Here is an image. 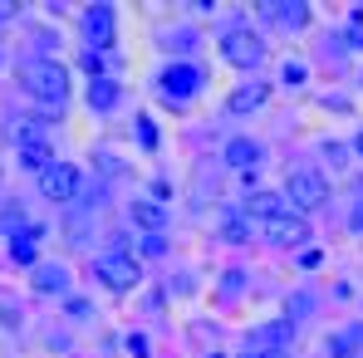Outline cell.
<instances>
[{
  "label": "cell",
  "instance_id": "f1b7e54d",
  "mask_svg": "<svg viewBox=\"0 0 363 358\" xmlns=\"http://www.w3.org/2000/svg\"><path fill=\"white\" fill-rule=\"evenodd\" d=\"M241 280H245L241 270H226V299H231V295H241Z\"/></svg>",
  "mask_w": 363,
  "mask_h": 358
},
{
  "label": "cell",
  "instance_id": "5b68a950",
  "mask_svg": "<svg viewBox=\"0 0 363 358\" xmlns=\"http://www.w3.org/2000/svg\"><path fill=\"white\" fill-rule=\"evenodd\" d=\"M285 196H290L295 211H314V206L329 201V177H324L319 167H295V172L285 177Z\"/></svg>",
  "mask_w": 363,
  "mask_h": 358
},
{
  "label": "cell",
  "instance_id": "7402d4cb",
  "mask_svg": "<svg viewBox=\"0 0 363 358\" xmlns=\"http://www.w3.org/2000/svg\"><path fill=\"white\" fill-rule=\"evenodd\" d=\"M167 50H177V55H191V50H196V35H191V30H172V35H167Z\"/></svg>",
  "mask_w": 363,
  "mask_h": 358
},
{
  "label": "cell",
  "instance_id": "ffe728a7",
  "mask_svg": "<svg viewBox=\"0 0 363 358\" xmlns=\"http://www.w3.org/2000/svg\"><path fill=\"white\" fill-rule=\"evenodd\" d=\"M250 231H255V221H250V216H226V221H221V240H231V245L250 240Z\"/></svg>",
  "mask_w": 363,
  "mask_h": 358
},
{
  "label": "cell",
  "instance_id": "9a60e30c",
  "mask_svg": "<svg viewBox=\"0 0 363 358\" xmlns=\"http://www.w3.org/2000/svg\"><path fill=\"white\" fill-rule=\"evenodd\" d=\"M265 99H270V84L260 79V84H241V89H231V94H226V108H231V113H255Z\"/></svg>",
  "mask_w": 363,
  "mask_h": 358
},
{
  "label": "cell",
  "instance_id": "6da1fadb",
  "mask_svg": "<svg viewBox=\"0 0 363 358\" xmlns=\"http://www.w3.org/2000/svg\"><path fill=\"white\" fill-rule=\"evenodd\" d=\"M20 84L30 99H40L50 108L69 104V69L60 60H20Z\"/></svg>",
  "mask_w": 363,
  "mask_h": 358
},
{
  "label": "cell",
  "instance_id": "484cf974",
  "mask_svg": "<svg viewBox=\"0 0 363 358\" xmlns=\"http://www.w3.org/2000/svg\"><path fill=\"white\" fill-rule=\"evenodd\" d=\"M128 354H133V358H147V334H128Z\"/></svg>",
  "mask_w": 363,
  "mask_h": 358
},
{
  "label": "cell",
  "instance_id": "8992f818",
  "mask_svg": "<svg viewBox=\"0 0 363 358\" xmlns=\"http://www.w3.org/2000/svg\"><path fill=\"white\" fill-rule=\"evenodd\" d=\"M255 226H260V240H270V245H280V250L314 240V231H309V221H304L300 211H285V216H270V221H255Z\"/></svg>",
  "mask_w": 363,
  "mask_h": 358
},
{
  "label": "cell",
  "instance_id": "83f0119b",
  "mask_svg": "<svg viewBox=\"0 0 363 358\" xmlns=\"http://www.w3.org/2000/svg\"><path fill=\"white\" fill-rule=\"evenodd\" d=\"M236 358H290L285 349H245V354H236Z\"/></svg>",
  "mask_w": 363,
  "mask_h": 358
},
{
  "label": "cell",
  "instance_id": "9c48e42d",
  "mask_svg": "<svg viewBox=\"0 0 363 358\" xmlns=\"http://www.w3.org/2000/svg\"><path fill=\"white\" fill-rule=\"evenodd\" d=\"M79 30H84V45H89V50H108V45H113V30H118L113 5H89V10L79 15Z\"/></svg>",
  "mask_w": 363,
  "mask_h": 358
},
{
  "label": "cell",
  "instance_id": "ac0fdd59",
  "mask_svg": "<svg viewBox=\"0 0 363 358\" xmlns=\"http://www.w3.org/2000/svg\"><path fill=\"white\" fill-rule=\"evenodd\" d=\"M35 240H40V226L30 221L20 236H10V260H15V265H40V260H35Z\"/></svg>",
  "mask_w": 363,
  "mask_h": 358
},
{
  "label": "cell",
  "instance_id": "836d02e7",
  "mask_svg": "<svg viewBox=\"0 0 363 358\" xmlns=\"http://www.w3.org/2000/svg\"><path fill=\"white\" fill-rule=\"evenodd\" d=\"M206 358H226V354H206Z\"/></svg>",
  "mask_w": 363,
  "mask_h": 358
},
{
  "label": "cell",
  "instance_id": "8fae6325",
  "mask_svg": "<svg viewBox=\"0 0 363 358\" xmlns=\"http://www.w3.org/2000/svg\"><path fill=\"white\" fill-rule=\"evenodd\" d=\"M128 216H133V226H143V231H167V221H172V211H167L157 196L133 201V206H128Z\"/></svg>",
  "mask_w": 363,
  "mask_h": 358
},
{
  "label": "cell",
  "instance_id": "2e32d148",
  "mask_svg": "<svg viewBox=\"0 0 363 358\" xmlns=\"http://www.w3.org/2000/svg\"><path fill=\"white\" fill-rule=\"evenodd\" d=\"M221 162L226 167H255V162H265V147L255 138H231L226 152H221Z\"/></svg>",
  "mask_w": 363,
  "mask_h": 358
},
{
  "label": "cell",
  "instance_id": "30bf717a",
  "mask_svg": "<svg viewBox=\"0 0 363 358\" xmlns=\"http://www.w3.org/2000/svg\"><path fill=\"white\" fill-rule=\"evenodd\" d=\"M285 211H295V206H290V196H280V191H250V196H245V216H250V221H270V216H285Z\"/></svg>",
  "mask_w": 363,
  "mask_h": 358
},
{
  "label": "cell",
  "instance_id": "277c9868",
  "mask_svg": "<svg viewBox=\"0 0 363 358\" xmlns=\"http://www.w3.org/2000/svg\"><path fill=\"white\" fill-rule=\"evenodd\" d=\"M216 50H221V60L231 64V69H260V64H265V45H260V35L245 30V25H231V30L216 40Z\"/></svg>",
  "mask_w": 363,
  "mask_h": 358
},
{
  "label": "cell",
  "instance_id": "ba28073f",
  "mask_svg": "<svg viewBox=\"0 0 363 358\" xmlns=\"http://www.w3.org/2000/svg\"><path fill=\"white\" fill-rule=\"evenodd\" d=\"M15 152H20V167H30V172H45V167L55 162V147H50V138L40 133L35 118H25V133H20Z\"/></svg>",
  "mask_w": 363,
  "mask_h": 358
},
{
  "label": "cell",
  "instance_id": "7a4b0ae2",
  "mask_svg": "<svg viewBox=\"0 0 363 358\" xmlns=\"http://www.w3.org/2000/svg\"><path fill=\"white\" fill-rule=\"evenodd\" d=\"M201 89H206V74H201V64H191V60H172L157 74V94H162L172 108H186Z\"/></svg>",
  "mask_w": 363,
  "mask_h": 358
},
{
  "label": "cell",
  "instance_id": "e0dca14e",
  "mask_svg": "<svg viewBox=\"0 0 363 358\" xmlns=\"http://www.w3.org/2000/svg\"><path fill=\"white\" fill-rule=\"evenodd\" d=\"M265 15L280 30H304L309 25V5H300V0H275V5H265Z\"/></svg>",
  "mask_w": 363,
  "mask_h": 358
},
{
  "label": "cell",
  "instance_id": "3957f363",
  "mask_svg": "<svg viewBox=\"0 0 363 358\" xmlns=\"http://www.w3.org/2000/svg\"><path fill=\"white\" fill-rule=\"evenodd\" d=\"M94 280H99L104 290H113V295H128V290L143 285V270H138V260H133L128 250H108V255L94 260Z\"/></svg>",
  "mask_w": 363,
  "mask_h": 358
},
{
  "label": "cell",
  "instance_id": "d6a6232c",
  "mask_svg": "<svg viewBox=\"0 0 363 358\" xmlns=\"http://www.w3.org/2000/svg\"><path fill=\"white\" fill-rule=\"evenodd\" d=\"M354 147H359V157H363V133H359V142H354Z\"/></svg>",
  "mask_w": 363,
  "mask_h": 358
},
{
  "label": "cell",
  "instance_id": "4fadbf2b",
  "mask_svg": "<svg viewBox=\"0 0 363 358\" xmlns=\"http://www.w3.org/2000/svg\"><path fill=\"white\" fill-rule=\"evenodd\" d=\"M30 285H35L40 295H64V290H69V265H60V260H40Z\"/></svg>",
  "mask_w": 363,
  "mask_h": 358
},
{
  "label": "cell",
  "instance_id": "52a82bcc",
  "mask_svg": "<svg viewBox=\"0 0 363 358\" xmlns=\"http://www.w3.org/2000/svg\"><path fill=\"white\" fill-rule=\"evenodd\" d=\"M40 196H45V201H60V206H69V201L79 196V167L55 157V162L40 172Z\"/></svg>",
  "mask_w": 363,
  "mask_h": 358
},
{
  "label": "cell",
  "instance_id": "7c38bea8",
  "mask_svg": "<svg viewBox=\"0 0 363 358\" xmlns=\"http://www.w3.org/2000/svg\"><path fill=\"white\" fill-rule=\"evenodd\" d=\"M290 339H295V319H275V324L250 329V349H290Z\"/></svg>",
  "mask_w": 363,
  "mask_h": 358
},
{
  "label": "cell",
  "instance_id": "4dcf8cb0",
  "mask_svg": "<svg viewBox=\"0 0 363 358\" xmlns=\"http://www.w3.org/2000/svg\"><path fill=\"white\" fill-rule=\"evenodd\" d=\"M5 20H15V0H0V25Z\"/></svg>",
  "mask_w": 363,
  "mask_h": 358
},
{
  "label": "cell",
  "instance_id": "4316f807",
  "mask_svg": "<svg viewBox=\"0 0 363 358\" xmlns=\"http://www.w3.org/2000/svg\"><path fill=\"white\" fill-rule=\"evenodd\" d=\"M304 74H309L304 64H285V84H295V89H300V84H304Z\"/></svg>",
  "mask_w": 363,
  "mask_h": 358
},
{
  "label": "cell",
  "instance_id": "5bb4252c",
  "mask_svg": "<svg viewBox=\"0 0 363 358\" xmlns=\"http://www.w3.org/2000/svg\"><path fill=\"white\" fill-rule=\"evenodd\" d=\"M84 99H89V108H94V113H113V108H118V99H123V84L99 74V79L89 84V94H84Z\"/></svg>",
  "mask_w": 363,
  "mask_h": 358
},
{
  "label": "cell",
  "instance_id": "603a6c76",
  "mask_svg": "<svg viewBox=\"0 0 363 358\" xmlns=\"http://www.w3.org/2000/svg\"><path fill=\"white\" fill-rule=\"evenodd\" d=\"M133 138H138L143 147H157V128H152V118H138V123H133Z\"/></svg>",
  "mask_w": 363,
  "mask_h": 358
},
{
  "label": "cell",
  "instance_id": "d6986e66",
  "mask_svg": "<svg viewBox=\"0 0 363 358\" xmlns=\"http://www.w3.org/2000/svg\"><path fill=\"white\" fill-rule=\"evenodd\" d=\"M359 344H363V324H354V329H344V334L329 339V354L334 358H359Z\"/></svg>",
  "mask_w": 363,
  "mask_h": 358
},
{
  "label": "cell",
  "instance_id": "f546056e",
  "mask_svg": "<svg viewBox=\"0 0 363 358\" xmlns=\"http://www.w3.org/2000/svg\"><path fill=\"white\" fill-rule=\"evenodd\" d=\"M344 40H349L354 50H363V30H359V25H349V30H344Z\"/></svg>",
  "mask_w": 363,
  "mask_h": 358
},
{
  "label": "cell",
  "instance_id": "1f68e13d",
  "mask_svg": "<svg viewBox=\"0 0 363 358\" xmlns=\"http://www.w3.org/2000/svg\"><path fill=\"white\" fill-rule=\"evenodd\" d=\"M349 226H354V231H363V201L354 206V216H349Z\"/></svg>",
  "mask_w": 363,
  "mask_h": 358
},
{
  "label": "cell",
  "instance_id": "cb8c5ba5",
  "mask_svg": "<svg viewBox=\"0 0 363 358\" xmlns=\"http://www.w3.org/2000/svg\"><path fill=\"white\" fill-rule=\"evenodd\" d=\"M143 255H167V240H162V231H147V236H143Z\"/></svg>",
  "mask_w": 363,
  "mask_h": 358
},
{
  "label": "cell",
  "instance_id": "44dd1931",
  "mask_svg": "<svg viewBox=\"0 0 363 358\" xmlns=\"http://www.w3.org/2000/svg\"><path fill=\"white\" fill-rule=\"evenodd\" d=\"M25 226H30V221H25L20 206H0V231H5V236H20Z\"/></svg>",
  "mask_w": 363,
  "mask_h": 358
},
{
  "label": "cell",
  "instance_id": "d4e9b609",
  "mask_svg": "<svg viewBox=\"0 0 363 358\" xmlns=\"http://www.w3.org/2000/svg\"><path fill=\"white\" fill-rule=\"evenodd\" d=\"M64 309H69L74 319H89V314H94V304H89V299H64Z\"/></svg>",
  "mask_w": 363,
  "mask_h": 358
}]
</instances>
